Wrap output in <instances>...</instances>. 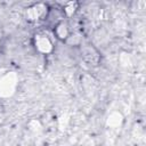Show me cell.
Listing matches in <instances>:
<instances>
[{
    "instance_id": "1",
    "label": "cell",
    "mask_w": 146,
    "mask_h": 146,
    "mask_svg": "<svg viewBox=\"0 0 146 146\" xmlns=\"http://www.w3.org/2000/svg\"><path fill=\"white\" fill-rule=\"evenodd\" d=\"M18 87V75L15 72H7L0 76V98H10Z\"/></svg>"
},
{
    "instance_id": "2",
    "label": "cell",
    "mask_w": 146,
    "mask_h": 146,
    "mask_svg": "<svg viewBox=\"0 0 146 146\" xmlns=\"http://www.w3.org/2000/svg\"><path fill=\"white\" fill-rule=\"evenodd\" d=\"M49 10L50 9H49L48 5L42 3V2H38V3H33L30 7H27L24 15H25L26 21H29V22L46 21Z\"/></svg>"
},
{
    "instance_id": "3",
    "label": "cell",
    "mask_w": 146,
    "mask_h": 146,
    "mask_svg": "<svg viewBox=\"0 0 146 146\" xmlns=\"http://www.w3.org/2000/svg\"><path fill=\"white\" fill-rule=\"evenodd\" d=\"M32 43L34 49L42 55H48L54 50V42L51 38L44 32L35 33L32 39Z\"/></svg>"
},
{
    "instance_id": "4",
    "label": "cell",
    "mask_w": 146,
    "mask_h": 146,
    "mask_svg": "<svg viewBox=\"0 0 146 146\" xmlns=\"http://www.w3.org/2000/svg\"><path fill=\"white\" fill-rule=\"evenodd\" d=\"M81 52H82L83 59L87 63H89L91 65H97L98 64L99 54L91 44H82L81 43Z\"/></svg>"
},
{
    "instance_id": "5",
    "label": "cell",
    "mask_w": 146,
    "mask_h": 146,
    "mask_svg": "<svg viewBox=\"0 0 146 146\" xmlns=\"http://www.w3.org/2000/svg\"><path fill=\"white\" fill-rule=\"evenodd\" d=\"M71 33H72V31L70 29V25H68V23L65 19L60 21L59 23H57L54 26V35L58 40H62V41L65 42V40L68 38V35Z\"/></svg>"
},
{
    "instance_id": "6",
    "label": "cell",
    "mask_w": 146,
    "mask_h": 146,
    "mask_svg": "<svg viewBox=\"0 0 146 146\" xmlns=\"http://www.w3.org/2000/svg\"><path fill=\"white\" fill-rule=\"evenodd\" d=\"M123 123V115L119 111H114L110 113V115L106 119V125L111 130H117L122 127Z\"/></svg>"
},
{
    "instance_id": "7",
    "label": "cell",
    "mask_w": 146,
    "mask_h": 146,
    "mask_svg": "<svg viewBox=\"0 0 146 146\" xmlns=\"http://www.w3.org/2000/svg\"><path fill=\"white\" fill-rule=\"evenodd\" d=\"M78 8H79V3L76 1H71V2L64 3L62 6L60 10H62V13H63V15L65 17H72L76 13Z\"/></svg>"
},
{
    "instance_id": "8",
    "label": "cell",
    "mask_w": 146,
    "mask_h": 146,
    "mask_svg": "<svg viewBox=\"0 0 146 146\" xmlns=\"http://www.w3.org/2000/svg\"><path fill=\"white\" fill-rule=\"evenodd\" d=\"M65 43L68 44V46H81V43H82V36L79 33L72 32L68 35V38L65 40Z\"/></svg>"
}]
</instances>
